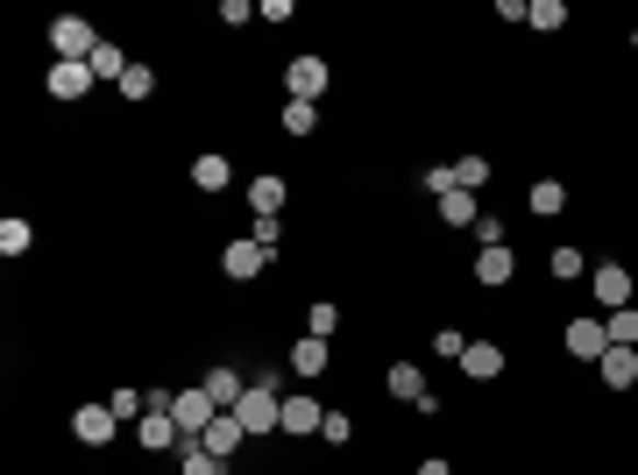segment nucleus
I'll return each mask as SVG.
<instances>
[{
	"mask_svg": "<svg viewBox=\"0 0 638 475\" xmlns=\"http://www.w3.org/2000/svg\"><path fill=\"white\" fill-rule=\"evenodd\" d=\"M384 391L398 397V405H412L419 419H440V397H433V383H425L419 362H390V369H384Z\"/></svg>",
	"mask_w": 638,
	"mask_h": 475,
	"instance_id": "1",
	"label": "nucleus"
},
{
	"mask_svg": "<svg viewBox=\"0 0 638 475\" xmlns=\"http://www.w3.org/2000/svg\"><path fill=\"white\" fill-rule=\"evenodd\" d=\"M50 50H57V65H93L100 28L86 22V14H57V22H50Z\"/></svg>",
	"mask_w": 638,
	"mask_h": 475,
	"instance_id": "2",
	"label": "nucleus"
},
{
	"mask_svg": "<svg viewBox=\"0 0 638 475\" xmlns=\"http://www.w3.org/2000/svg\"><path fill=\"white\" fill-rule=\"evenodd\" d=\"M235 419L249 426V440H270V433H284V391H263V383H249V397L235 405Z\"/></svg>",
	"mask_w": 638,
	"mask_h": 475,
	"instance_id": "3",
	"label": "nucleus"
},
{
	"mask_svg": "<svg viewBox=\"0 0 638 475\" xmlns=\"http://www.w3.org/2000/svg\"><path fill=\"white\" fill-rule=\"evenodd\" d=\"M589 299H596V313H617V305L638 299V277L625 263H596V270H589Z\"/></svg>",
	"mask_w": 638,
	"mask_h": 475,
	"instance_id": "4",
	"label": "nucleus"
},
{
	"mask_svg": "<svg viewBox=\"0 0 638 475\" xmlns=\"http://www.w3.org/2000/svg\"><path fill=\"white\" fill-rule=\"evenodd\" d=\"M114 433H121V419H114V405H106V397H93V405H71V440H79V448H114Z\"/></svg>",
	"mask_w": 638,
	"mask_h": 475,
	"instance_id": "5",
	"label": "nucleus"
},
{
	"mask_svg": "<svg viewBox=\"0 0 638 475\" xmlns=\"http://www.w3.org/2000/svg\"><path fill=\"white\" fill-rule=\"evenodd\" d=\"M171 419H178V433H185V440H206V426L220 419V405L206 397V383H185V391L171 397Z\"/></svg>",
	"mask_w": 638,
	"mask_h": 475,
	"instance_id": "6",
	"label": "nucleus"
},
{
	"mask_svg": "<svg viewBox=\"0 0 638 475\" xmlns=\"http://www.w3.org/2000/svg\"><path fill=\"white\" fill-rule=\"evenodd\" d=\"M560 348L574 355V362H603V348H611V334H603V313H574L560 326Z\"/></svg>",
	"mask_w": 638,
	"mask_h": 475,
	"instance_id": "7",
	"label": "nucleus"
},
{
	"mask_svg": "<svg viewBox=\"0 0 638 475\" xmlns=\"http://www.w3.org/2000/svg\"><path fill=\"white\" fill-rule=\"evenodd\" d=\"M284 369H292V376H298V391H306V383H319V376L333 369V340L298 334V340H292V355H284Z\"/></svg>",
	"mask_w": 638,
	"mask_h": 475,
	"instance_id": "8",
	"label": "nucleus"
},
{
	"mask_svg": "<svg viewBox=\"0 0 638 475\" xmlns=\"http://www.w3.org/2000/svg\"><path fill=\"white\" fill-rule=\"evenodd\" d=\"M263 270H270V248L249 242V234H235V242L220 248V277H235V285H255Z\"/></svg>",
	"mask_w": 638,
	"mask_h": 475,
	"instance_id": "9",
	"label": "nucleus"
},
{
	"mask_svg": "<svg viewBox=\"0 0 638 475\" xmlns=\"http://www.w3.org/2000/svg\"><path fill=\"white\" fill-rule=\"evenodd\" d=\"M327 85H333V71H327V57H292V65H284V93H292V100H312V107H319V93H327Z\"/></svg>",
	"mask_w": 638,
	"mask_h": 475,
	"instance_id": "10",
	"label": "nucleus"
},
{
	"mask_svg": "<svg viewBox=\"0 0 638 475\" xmlns=\"http://www.w3.org/2000/svg\"><path fill=\"white\" fill-rule=\"evenodd\" d=\"M185 185H192V192H206V199L235 192V157H220V150H200V157H192V171H185Z\"/></svg>",
	"mask_w": 638,
	"mask_h": 475,
	"instance_id": "11",
	"label": "nucleus"
},
{
	"mask_svg": "<svg viewBox=\"0 0 638 475\" xmlns=\"http://www.w3.org/2000/svg\"><path fill=\"white\" fill-rule=\"evenodd\" d=\"M135 448H143V454H178L185 433H178L171 412H143V419H135Z\"/></svg>",
	"mask_w": 638,
	"mask_h": 475,
	"instance_id": "12",
	"label": "nucleus"
},
{
	"mask_svg": "<svg viewBox=\"0 0 638 475\" xmlns=\"http://www.w3.org/2000/svg\"><path fill=\"white\" fill-rule=\"evenodd\" d=\"M319 426H327V405H319L312 391H292V397H284V440H312Z\"/></svg>",
	"mask_w": 638,
	"mask_h": 475,
	"instance_id": "13",
	"label": "nucleus"
},
{
	"mask_svg": "<svg viewBox=\"0 0 638 475\" xmlns=\"http://www.w3.org/2000/svg\"><path fill=\"white\" fill-rule=\"evenodd\" d=\"M241 199H249V213H284V206H292V177L255 171L249 185H241Z\"/></svg>",
	"mask_w": 638,
	"mask_h": 475,
	"instance_id": "14",
	"label": "nucleus"
},
{
	"mask_svg": "<svg viewBox=\"0 0 638 475\" xmlns=\"http://www.w3.org/2000/svg\"><path fill=\"white\" fill-rule=\"evenodd\" d=\"M504 362H511V355L497 348V340H468V348H462V362H454V369H462L468 383H497V376H504Z\"/></svg>",
	"mask_w": 638,
	"mask_h": 475,
	"instance_id": "15",
	"label": "nucleus"
},
{
	"mask_svg": "<svg viewBox=\"0 0 638 475\" xmlns=\"http://www.w3.org/2000/svg\"><path fill=\"white\" fill-rule=\"evenodd\" d=\"M468 277H476L482 291H504L511 277H519V256H511V248H476V263H468Z\"/></svg>",
	"mask_w": 638,
	"mask_h": 475,
	"instance_id": "16",
	"label": "nucleus"
},
{
	"mask_svg": "<svg viewBox=\"0 0 638 475\" xmlns=\"http://www.w3.org/2000/svg\"><path fill=\"white\" fill-rule=\"evenodd\" d=\"M433 213H440V228H454V234H462V228H476V220H482V199L454 185V192H440V199H433Z\"/></svg>",
	"mask_w": 638,
	"mask_h": 475,
	"instance_id": "17",
	"label": "nucleus"
},
{
	"mask_svg": "<svg viewBox=\"0 0 638 475\" xmlns=\"http://www.w3.org/2000/svg\"><path fill=\"white\" fill-rule=\"evenodd\" d=\"M200 448H206V454H220V462H235V454L249 448V426H241L235 412H220V419L206 426V440H200Z\"/></svg>",
	"mask_w": 638,
	"mask_h": 475,
	"instance_id": "18",
	"label": "nucleus"
},
{
	"mask_svg": "<svg viewBox=\"0 0 638 475\" xmlns=\"http://www.w3.org/2000/svg\"><path fill=\"white\" fill-rule=\"evenodd\" d=\"M200 383H206V397H213V405H220V412H235L241 397H249V383H241V369H235V362H213Z\"/></svg>",
	"mask_w": 638,
	"mask_h": 475,
	"instance_id": "19",
	"label": "nucleus"
},
{
	"mask_svg": "<svg viewBox=\"0 0 638 475\" xmlns=\"http://www.w3.org/2000/svg\"><path fill=\"white\" fill-rule=\"evenodd\" d=\"M596 376H603V391H638V348H603Z\"/></svg>",
	"mask_w": 638,
	"mask_h": 475,
	"instance_id": "20",
	"label": "nucleus"
},
{
	"mask_svg": "<svg viewBox=\"0 0 638 475\" xmlns=\"http://www.w3.org/2000/svg\"><path fill=\"white\" fill-rule=\"evenodd\" d=\"M43 85H50V100H86V93H93V65H50V79H43Z\"/></svg>",
	"mask_w": 638,
	"mask_h": 475,
	"instance_id": "21",
	"label": "nucleus"
},
{
	"mask_svg": "<svg viewBox=\"0 0 638 475\" xmlns=\"http://www.w3.org/2000/svg\"><path fill=\"white\" fill-rule=\"evenodd\" d=\"M525 28L532 36H560L568 28V0H525Z\"/></svg>",
	"mask_w": 638,
	"mask_h": 475,
	"instance_id": "22",
	"label": "nucleus"
},
{
	"mask_svg": "<svg viewBox=\"0 0 638 475\" xmlns=\"http://www.w3.org/2000/svg\"><path fill=\"white\" fill-rule=\"evenodd\" d=\"M525 213H539V220L568 213V185H560V177H539V185L525 192Z\"/></svg>",
	"mask_w": 638,
	"mask_h": 475,
	"instance_id": "23",
	"label": "nucleus"
},
{
	"mask_svg": "<svg viewBox=\"0 0 638 475\" xmlns=\"http://www.w3.org/2000/svg\"><path fill=\"white\" fill-rule=\"evenodd\" d=\"M546 277H554V285H582V277H589V256L574 242H560L554 256H546Z\"/></svg>",
	"mask_w": 638,
	"mask_h": 475,
	"instance_id": "24",
	"label": "nucleus"
},
{
	"mask_svg": "<svg viewBox=\"0 0 638 475\" xmlns=\"http://www.w3.org/2000/svg\"><path fill=\"white\" fill-rule=\"evenodd\" d=\"M29 248H36V228H29V220L22 213H8V220H0V256H29Z\"/></svg>",
	"mask_w": 638,
	"mask_h": 475,
	"instance_id": "25",
	"label": "nucleus"
},
{
	"mask_svg": "<svg viewBox=\"0 0 638 475\" xmlns=\"http://www.w3.org/2000/svg\"><path fill=\"white\" fill-rule=\"evenodd\" d=\"M178 475H235V468H227L220 454H206L200 440H185V448H178Z\"/></svg>",
	"mask_w": 638,
	"mask_h": 475,
	"instance_id": "26",
	"label": "nucleus"
},
{
	"mask_svg": "<svg viewBox=\"0 0 638 475\" xmlns=\"http://www.w3.org/2000/svg\"><path fill=\"white\" fill-rule=\"evenodd\" d=\"M277 128H284V136H312V128H319V107H312V100H284V114H277Z\"/></svg>",
	"mask_w": 638,
	"mask_h": 475,
	"instance_id": "27",
	"label": "nucleus"
},
{
	"mask_svg": "<svg viewBox=\"0 0 638 475\" xmlns=\"http://www.w3.org/2000/svg\"><path fill=\"white\" fill-rule=\"evenodd\" d=\"M603 334H611V348H638V305H617V313H603Z\"/></svg>",
	"mask_w": 638,
	"mask_h": 475,
	"instance_id": "28",
	"label": "nucleus"
},
{
	"mask_svg": "<svg viewBox=\"0 0 638 475\" xmlns=\"http://www.w3.org/2000/svg\"><path fill=\"white\" fill-rule=\"evenodd\" d=\"M114 93H121V100H149V93H157V65H143V57H135V65L121 71Z\"/></svg>",
	"mask_w": 638,
	"mask_h": 475,
	"instance_id": "29",
	"label": "nucleus"
},
{
	"mask_svg": "<svg viewBox=\"0 0 638 475\" xmlns=\"http://www.w3.org/2000/svg\"><path fill=\"white\" fill-rule=\"evenodd\" d=\"M490 177H497V163H490V157H476V150H468L462 163H454V185H462V192H482Z\"/></svg>",
	"mask_w": 638,
	"mask_h": 475,
	"instance_id": "30",
	"label": "nucleus"
},
{
	"mask_svg": "<svg viewBox=\"0 0 638 475\" xmlns=\"http://www.w3.org/2000/svg\"><path fill=\"white\" fill-rule=\"evenodd\" d=\"M306 334L333 340V334H341V305H333V299H312V305H306Z\"/></svg>",
	"mask_w": 638,
	"mask_h": 475,
	"instance_id": "31",
	"label": "nucleus"
},
{
	"mask_svg": "<svg viewBox=\"0 0 638 475\" xmlns=\"http://www.w3.org/2000/svg\"><path fill=\"white\" fill-rule=\"evenodd\" d=\"M128 65H135V57L114 50V43H100V50H93V79H114L121 85V71H128Z\"/></svg>",
	"mask_w": 638,
	"mask_h": 475,
	"instance_id": "32",
	"label": "nucleus"
},
{
	"mask_svg": "<svg viewBox=\"0 0 638 475\" xmlns=\"http://www.w3.org/2000/svg\"><path fill=\"white\" fill-rule=\"evenodd\" d=\"M319 440H327V448H355V412H327Z\"/></svg>",
	"mask_w": 638,
	"mask_h": 475,
	"instance_id": "33",
	"label": "nucleus"
},
{
	"mask_svg": "<svg viewBox=\"0 0 638 475\" xmlns=\"http://www.w3.org/2000/svg\"><path fill=\"white\" fill-rule=\"evenodd\" d=\"M249 242H263L270 256H277V242H284V213H255V228H249Z\"/></svg>",
	"mask_w": 638,
	"mask_h": 475,
	"instance_id": "34",
	"label": "nucleus"
},
{
	"mask_svg": "<svg viewBox=\"0 0 638 475\" xmlns=\"http://www.w3.org/2000/svg\"><path fill=\"white\" fill-rule=\"evenodd\" d=\"M255 14H263V8H255V0H220V22H227V28H249Z\"/></svg>",
	"mask_w": 638,
	"mask_h": 475,
	"instance_id": "35",
	"label": "nucleus"
},
{
	"mask_svg": "<svg viewBox=\"0 0 638 475\" xmlns=\"http://www.w3.org/2000/svg\"><path fill=\"white\" fill-rule=\"evenodd\" d=\"M419 185L433 192V199H440V192H454V163H425V171H419Z\"/></svg>",
	"mask_w": 638,
	"mask_h": 475,
	"instance_id": "36",
	"label": "nucleus"
},
{
	"mask_svg": "<svg viewBox=\"0 0 638 475\" xmlns=\"http://www.w3.org/2000/svg\"><path fill=\"white\" fill-rule=\"evenodd\" d=\"M476 242H482V248H504V220L482 213V220H476Z\"/></svg>",
	"mask_w": 638,
	"mask_h": 475,
	"instance_id": "37",
	"label": "nucleus"
},
{
	"mask_svg": "<svg viewBox=\"0 0 638 475\" xmlns=\"http://www.w3.org/2000/svg\"><path fill=\"white\" fill-rule=\"evenodd\" d=\"M462 348H468V340L454 334V326H440V334H433V355H447V362H462Z\"/></svg>",
	"mask_w": 638,
	"mask_h": 475,
	"instance_id": "38",
	"label": "nucleus"
},
{
	"mask_svg": "<svg viewBox=\"0 0 638 475\" xmlns=\"http://www.w3.org/2000/svg\"><path fill=\"white\" fill-rule=\"evenodd\" d=\"M412 475H454V462H447V454H425V462H419Z\"/></svg>",
	"mask_w": 638,
	"mask_h": 475,
	"instance_id": "39",
	"label": "nucleus"
},
{
	"mask_svg": "<svg viewBox=\"0 0 638 475\" xmlns=\"http://www.w3.org/2000/svg\"><path fill=\"white\" fill-rule=\"evenodd\" d=\"M631 50H638V22H631Z\"/></svg>",
	"mask_w": 638,
	"mask_h": 475,
	"instance_id": "40",
	"label": "nucleus"
}]
</instances>
